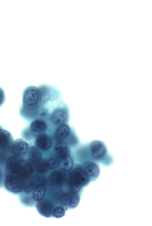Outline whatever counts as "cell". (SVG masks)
Segmentation results:
<instances>
[{
	"mask_svg": "<svg viewBox=\"0 0 152 226\" xmlns=\"http://www.w3.org/2000/svg\"><path fill=\"white\" fill-rule=\"evenodd\" d=\"M9 141L8 135L4 133H0V147L4 148L8 144Z\"/></svg>",
	"mask_w": 152,
	"mask_h": 226,
	"instance_id": "484cf974",
	"label": "cell"
},
{
	"mask_svg": "<svg viewBox=\"0 0 152 226\" xmlns=\"http://www.w3.org/2000/svg\"><path fill=\"white\" fill-rule=\"evenodd\" d=\"M46 162L49 169L55 170L59 167L60 159L56 156L49 159Z\"/></svg>",
	"mask_w": 152,
	"mask_h": 226,
	"instance_id": "44dd1931",
	"label": "cell"
},
{
	"mask_svg": "<svg viewBox=\"0 0 152 226\" xmlns=\"http://www.w3.org/2000/svg\"><path fill=\"white\" fill-rule=\"evenodd\" d=\"M88 154L93 161L101 163L104 166L111 165L114 158L109 152L104 143L101 140H94L91 141L88 146Z\"/></svg>",
	"mask_w": 152,
	"mask_h": 226,
	"instance_id": "3957f363",
	"label": "cell"
},
{
	"mask_svg": "<svg viewBox=\"0 0 152 226\" xmlns=\"http://www.w3.org/2000/svg\"><path fill=\"white\" fill-rule=\"evenodd\" d=\"M25 193L21 195L20 197L21 203L26 206H33L35 204V200L32 195L29 194V193Z\"/></svg>",
	"mask_w": 152,
	"mask_h": 226,
	"instance_id": "ac0fdd59",
	"label": "cell"
},
{
	"mask_svg": "<svg viewBox=\"0 0 152 226\" xmlns=\"http://www.w3.org/2000/svg\"><path fill=\"white\" fill-rule=\"evenodd\" d=\"M5 100V95L2 89L0 88V105L2 104Z\"/></svg>",
	"mask_w": 152,
	"mask_h": 226,
	"instance_id": "4316f807",
	"label": "cell"
},
{
	"mask_svg": "<svg viewBox=\"0 0 152 226\" xmlns=\"http://www.w3.org/2000/svg\"><path fill=\"white\" fill-rule=\"evenodd\" d=\"M37 202V209L41 215L48 218L53 214L54 208L53 204L51 201L43 199Z\"/></svg>",
	"mask_w": 152,
	"mask_h": 226,
	"instance_id": "8992f818",
	"label": "cell"
},
{
	"mask_svg": "<svg viewBox=\"0 0 152 226\" xmlns=\"http://www.w3.org/2000/svg\"><path fill=\"white\" fill-rule=\"evenodd\" d=\"M36 188L34 181L32 178H29L24 182L23 186V191L24 192L30 193Z\"/></svg>",
	"mask_w": 152,
	"mask_h": 226,
	"instance_id": "d6986e66",
	"label": "cell"
},
{
	"mask_svg": "<svg viewBox=\"0 0 152 226\" xmlns=\"http://www.w3.org/2000/svg\"><path fill=\"white\" fill-rule=\"evenodd\" d=\"M84 170L90 178L95 179L99 175L100 169L97 162L93 161H87L85 163Z\"/></svg>",
	"mask_w": 152,
	"mask_h": 226,
	"instance_id": "ba28073f",
	"label": "cell"
},
{
	"mask_svg": "<svg viewBox=\"0 0 152 226\" xmlns=\"http://www.w3.org/2000/svg\"><path fill=\"white\" fill-rule=\"evenodd\" d=\"M74 161L72 157L68 154L60 159L59 167L61 170L65 172L68 171L72 168Z\"/></svg>",
	"mask_w": 152,
	"mask_h": 226,
	"instance_id": "2e32d148",
	"label": "cell"
},
{
	"mask_svg": "<svg viewBox=\"0 0 152 226\" xmlns=\"http://www.w3.org/2000/svg\"><path fill=\"white\" fill-rule=\"evenodd\" d=\"M65 171L56 170L52 172L50 175L49 179L53 185L60 186L66 181V175Z\"/></svg>",
	"mask_w": 152,
	"mask_h": 226,
	"instance_id": "7c38bea8",
	"label": "cell"
},
{
	"mask_svg": "<svg viewBox=\"0 0 152 226\" xmlns=\"http://www.w3.org/2000/svg\"><path fill=\"white\" fill-rule=\"evenodd\" d=\"M5 165L6 175L15 176L24 182L31 177L34 171V167L31 163L16 156L8 158Z\"/></svg>",
	"mask_w": 152,
	"mask_h": 226,
	"instance_id": "6da1fadb",
	"label": "cell"
},
{
	"mask_svg": "<svg viewBox=\"0 0 152 226\" xmlns=\"http://www.w3.org/2000/svg\"><path fill=\"white\" fill-rule=\"evenodd\" d=\"M23 106L32 111L34 114L40 115L43 103L42 93L38 85L30 86L24 89L22 95Z\"/></svg>",
	"mask_w": 152,
	"mask_h": 226,
	"instance_id": "7a4b0ae2",
	"label": "cell"
},
{
	"mask_svg": "<svg viewBox=\"0 0 152 226\" xmlns=\"http://www.w3.org/2000/svg\"><path fill=\"white\" fill-rule=\"evenodd\" d=\"M70 193L62 194L60 197V201L61 204L66 207H69L70 201Z\"/></svg>",
	"mask_w": 152,
	"mask_h": 226,
	"instance_id": "d4e9b609",
	"label": "cell"
},
{
	"mask_svg": "<svg viewBox=\"0 0 152 226\" xmlns=\"http://www.w3.org/2000/svg\"><path fill=\"white\" fill-rule=\"evenodd\" d=\"M35 143L39 149L46 151L50 148L52 145V141L49 135L44 133H40L36 137Z\"/></svg>",
	"mask_w": 152,
	"mask_h": 226,
	"instance_id": "52a82bcc",
	"label": "cell"
},
{
	"mask_svg": "<svg viewBox=\"0 0 152 226\" xmlns=\"http://www.w3.org/2000/svg\"><path fill=\"white\" fill-rule=\"evenodd\" d=\"M31 129L36 133H42L47 128V124L42 119L38 118L33 120L31 124Z\"/></svg>",
	"mask_w": 152,
	"mask_h": 226,
	"instance_id": "5bb4252c",
	"label": "cell"
},
{
	"mask_svg": "<svg viewBox=\"0 0 152 226\" xmlns=\"http://www.w3.org/2000/svg\"><path fill=\"white\" fill-rule=\"evenodd\" d=\"M71 173L76 182L82 187L87 185L89 182L90 179L87 175L83 168L77 167Z\"/></svg>",
	"mask_w": 152,
	"mask_h": 226,
	"instance_id": "9c48e42d",
	"label": "cell"
},
{
	"mask_svg": "<svg viewBox=\"0 0 152 226\" xmlns=\"http://www.w3.org/2000/svg\"><path fill=\"white\" fill-rule=\"evenodd\" d=\"M70 133L69 126L65 124L59 125L55 132L56 137L58 140H64L69 137Z\"/></svg>",
	"mask_w": 152,
	"mask_h": 226,
	"instance_id": "9a60e30c",
	"label": "cell"
},
{
	"mask_svg": "<svg viewBox=\"0 0 152 226\" xmlns=\"http://www.w3.org/2000/svg\"><path fill=\"white\" fill-rule=\"evenodd\" d=\"M52 123L56 125L64 124L68 120L69 112L68 106L62 100L49 114Z\"/></svg>",
	"mask_w": 152,
	"mask_h": 226,
	"instance_id": "277c9868",
	"label": "cell"
},
{
	"mask_svg": "<svg viewBox=\"0 0 152 226\" xmlns=\"http://www.w3.org/2000/svg\"><path fill=\"white\" fill-rule=\"evenodd\" d=\"M47 190L45 184L36 187L33 190L32 196L34 199L37 201H40L44 198Z\"/></svg>",
	"mask_w": 152,
	"mask_h": 226,
	"instance_id": "e0dca14e",
	"label": "cell"
},
{
	"mask_svg": "<svg viewBox=\"0 0 152 226\" xmlns=\"http://www.w3.org/2000/svg\"><path fill=\"white\" fill-rule=\"evenodd\" d=\"M28 156L30 162L35 165L42 161L41 153L37 148L34 147H31L28 149Z\"/></svg>",
	"mask_w": 152,
	"mask_h": 226,
	"instance_id": "4fadbf2b",
	"label": "cell"
},
{
	"mask_svg": "<svg viewBox=\"0 0 152 226\" xmlns=\"http://www.w3.org/2000/svg\"><path fill=\"white\" fill-rule=\"evenodd\" d=\"M36 171L37 173L39 174H44L48 171V168L46 161H42L36 165Z\"/></svg>",
	"mask_w": 152,
	"mask_h": 226,
	"instance_id": "7402d4cb",
	"label": "cell"
},
{
	"mask_svg": "<svg viewBox=\"0 0 152 226\" xmlns=\"http://www.w3.org/2000/svg\"><path fill=\"white\" fill-rule=\"evenodd\" d=\"M56 156L60 159L69 154L68 144L64 140H58L54 147Z\"/></svg>",
	"mask_w": 152,
	"mask_h": 226,
	"instance_id": "8fae6325",
	"label": "cell"
},
{
	"mask_svg": "<svg viewBox=\"0 0 152 226\" xmlns=\"http://www.w3.org/2000/svg\"><path fill=\"white\" fill-rule=\"evenodd\" d=\"M1 177H2L1 173V171H0V181L1 179Z\"/></svg>",
	"mask_w": 152,
	"mask_h": 226,
	"instance_id": "83f0119b",
	"label": "cell"
},
{
	"mask_svg": "<svg viewBox=\"0 0 152 226\" xmlns=\"http://www.w3.org/2000/svg\"><path fill=\"white\" fill-rule=\"evenodd\" d=\"M80 201V196L78 193H71L69 207L71 208H76L78 205Z\"/></svg>",
	"mask_w": 152,
	"mask_h": 226,
	"instance_id": "603a6c76",
	"label": "cell"
},
{
	"mask_svg": "<svg viewBox=\"0 0 152 226\" xmlns=\"http://www.w3.org/2000/svg\"><path fill=\"white\" fill-rule=\"evenodd\" d=\"M65 210L64 208L61 206L55 208L53 210V215L56 218H60L65 214Z\"/></svg>",
	"mask_w": 152,
	"mask_h": 226,
	"instance_id": "cb8c5ba5",
	"label": "cell"
},
{
	"mask_svg": "<svg viewBox=\"0 0 152 226\" xmlns=\"http://www.w3.org/2000/svg\"><path fill=\"white\" fill-rule=\"evenodd\" d=\"M24 181L16 177L6 175L4 186L10 192L18 194L23 191V186Z\"/></svg>",
	"mask_w": 152,
	"mask_h": 226,
	"instance_id": "5b68a950",
	"label": "cell"
},
{
	"mask_svg": "<svg viewBox=\"0 0 152 226\" xmlns=\"http://www.w3.org/2000/svg\"><path fill=\"white\" fill-rule=\"evenodd\" d=\"M27 143L21 140H17L13 143L11 148L12 153L15 156L20 157L25 155L28 150Z\"/></svg>",
	"mask_w": 152,
	"mask_h": 226,
	"instance_id": "30bf717a",
	"label": "cell"
},
{
	"mask_svg": "<svg viewBox=\"0 0 152 226\" xmlns=\"http://www.w3.org/2000/svg\"><path fill=\"white\" fill-rule=\"evenodd\" d=\"M69 177L68 181L70 184L72 193H77L82 186L76 182L71 173Z\"/></svg>",
	"mask_w": 152,
	"mask_h": 226,
	"instance_id": "ffe728a7",
	"label": "cell"
}]
</instances>
